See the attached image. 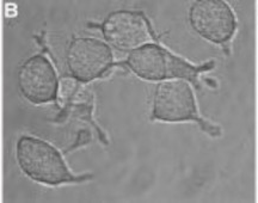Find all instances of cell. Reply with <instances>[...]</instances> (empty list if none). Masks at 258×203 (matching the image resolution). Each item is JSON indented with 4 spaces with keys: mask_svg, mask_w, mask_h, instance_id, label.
<instances>
[{
    "mask_svg": "<svg viewBox=\"0 0 258 203\" xmlns=\"http://www.w3.org/2000/svg\"><path fill=\"white\" fill-rule=\"evenodd\" d=\"M18 85L22 95L32 104L54 102L59 91L55 70L42 54L29 57L21 66L18 71Z\"/></svg>",
    "mask_w": 258,
    "mask_h": 203,
    "instance_id": "52a82bcc",
    "label": "cell"
},
{
    "mask_svg": "<svg viewBox=\"0 0 258 203\" xmlns=\"http://www.w3.org/2000/svg\"><path fill=\"white\" fill-rule=\"evenodd\" d=\"M99 28L106 43L121 51L131 53L156 40L150 21L140 11L111 12Z\"/></svg>",
    "mask_w": 258,
    "mask_h": 203,
    "instance_id": "8992f818",
    "label": "cell"
},
{
    "mask_svg": "<svg viewBox=\"0 0 258 203\" xmlns=\"http://www.w3.org/2000/svg\"><path fill=\"white\" fill-rule=\"evenodd\" d=\"M125 65L135 76L147 82H166V80L183 79L200 88V76L213 70L215 61L194 65L160 44L151 43L138 48L128 54Z\"/></svg>",
    "mask_w": 258,
    "mask_h": 203,
    "instance_id": "6da1fadb",
    "label": "cell"
},
{
    "mask_svg": "<svg viewBox=\"0 0 258 203\" xmlns=\"http://www.w3.org/2000/svg\"><path fill=\"white\" fill-rule=\"evenodd\" d=\"M17 160L25 175L42 184L55 186L91 178L89 175L77 176L71 172L59 151L53 145L38 138L25 135L19 139Z\"/></svg>",
    "mask_w": 258,
    "mask_h": 203,
    "instance_id": "3957f363",
    "label": "cell"
},
{
    "mask_svg": "<svg viewBox=\"0 0 258 203\" xmlns=\"http://www.w3.org/2000/svg\"><path fill=\"white\" fill-rule=\"evenodd\" d=\"M189 22L206 41L226 48L238 30V18L228 3L222 0H199L189 9Z\"/></svg>",
    "mask_w": 258,
    "mask_h": 203,
    "instance_id": "277c9868",
    "label": "cell"
},
{
    "mask_svg": "<svg viewBox=\"0 0 258 203\" xmlns=\"http://www.w3.org/2000/svg\"><path fill=\"white\" fill-rule=\"evenodd\" d=\"M151 118L167 123L195 122L209 137L219 138L222 134L219 125L200 115L191 84L183 79L166 80L158 84L154 90Z\"/></svg>",
    "mask_w": 258,
    "mask_h": 203,
    "instance_id": "7a4b0ae2",
    "label": "cell"
},
{
    "mask_svg": "<svg viewBox=\"0 0 258 203\" xmlns=\"http://www.w3.org/2000/svg\"><path fill=\"white\" fill-rule=\"evenodd\" d=\"M67 67L79 83L102 78L115 65L114 54L108 43L93 37H77L67 50Z\"/></svg>",
    "mask_w": 258,
    "mask_h": 203,
    "instance_id": "5b68a950",
    "label": "cell"
}]
</instances>
